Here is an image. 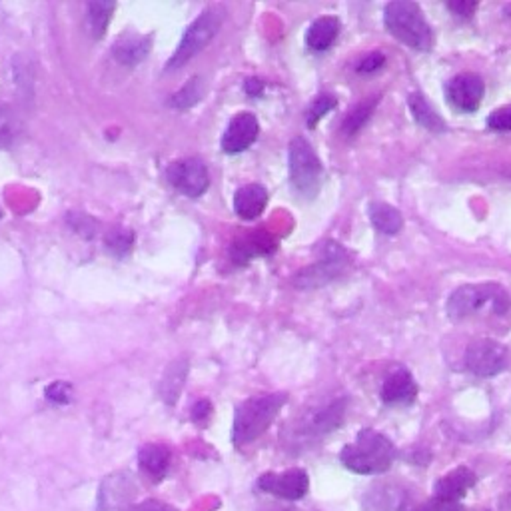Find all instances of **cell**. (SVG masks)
Segmentation results:
<instances>
[{
	"label": "cell",
	"mask_w": 511,
	"mask_h": 511,
	"mask_svg": "<svg viewBox=\"0 0 511 511\" xmlns=\"http://www.w3.org/2000/svg\"><path fill=\"white\" fill-rule=\"evenodd\" d=\"M398 451L383 433L375 430H362L354 443L342 449L340 459L350 472L359 475H378L388 472Z\"/></svg>",
	"instance_id": "1"
},
{
	"label": "cell",
	"mask_w": 511,
	"mask_h": 511,
	"mask_svg": "<svg viewBox=\"0 0 511 511\" xmlns=\"http://www.w3.org/2000/svg\"><path fill=\"white\" fill-rule=\"evenodd\" d=\"M286 393H264V396L250 398L236 408L232 424V443L236 448H244L256 441L268 427L272 425L276 416L286 404Z\"/></svg>",
	"instance_id": "2"
},
{
	"label": "cell",
	"mask_w": 511,
	"mask_h": 511,
	"mask_svg": "<svg viewBox=\"0 0 511 511\" xmlns=\"http://www.w3.org/2000/svg\"><path fill=\"white\" fill-rule=\"evenodd\" d=\"M385 27L400 43L414 50H430L433 46V30L427 24L420 4L409 0H396L385 6Z\"/></svg>",
	"instance_id": "3"
},
{
	"label": "cell",
	"mask_w": 511,
	"mask_h": 511,
	"mask_svg": "<svg viewBox=\"0 0 511 511\" xmlns=\"http://www.w3.org/2000/svg\"><path fill=\"white\" fill-rule=\"evenodd\" d=\"M226 11L220 4L208 6L206 11L198 16V19L184 30L182 40L172 58L166 64V70H178L186 66L192 58L198 56L202 50L212 43L218 32L222 29Z\"/></svg>",
	"instance_id": "4"
},
{
	"label": "cell",
	"mask_w": 511,
	"mask_h": 511,
	"mask_svg": "<svg viewBox=\"0 0 511 511\" xmlns=\"http://www.w3.org/2000/svg\"><path fill=\"white\" fill-rule=\"evenodd\" d=\"M491 304L493 312L504 314L509 308V298L506 290L498 284H469V286L457 288L448 300L446 312L454 322L466 320Z\"/></svg>",
	"instance_id": "5"
},
{
	"label": "cell",
	"mask_w": 511,
	"mask_h": 511,
	"mask_svg": "<svg viewBox=\"0 0 511 511\" xmlns=\"http://www.w3.org/2000/svg\"><path fill=\"white\" fill-rule=\"evenodd\" d=\"M292 186L304 198H314L322 186V162L306 138H294L288 150Z\"/></svg>",
	"instance_id": "6"
},
{
	"label": "cell",
	"mask_w": 511,
	"mask_h": 511,
	"mask_svg": "<svg viewBox=\"0 0 511 511\" xmlns=\"http://www.w3.org/2000/svg\"><path fill=\"white\" fill-rule=\"evenodd\" d=\"M509 364V350L496 340H474L466 350L467 370L480 378H493Z\"/></svg>",
	"instance_id": "7"
},
{
	"label": "cell",
	"mask_w": 511,
	"mask_h": 511,
	"mask_svg": "<svg viewBox=\"0 0 511 511\" xmlns=\"http://www.w3.org/2000/svg\"><path fill=\"white\" fill-rule=\"evenodd\" d=\"M166 180L178 190L182 196L200 198L210 188V172L200 158H186V161H176L166 169Z\"/></svg>",
	"instance_id": "8"
},
{
	"label": "cell",
	"mask_w": 511,
	"mask_h": 511,
	"mask_svg": "<svg viewBox=\"0 0 511 511\" xmlns=\"http://www.w3.org/2000/svg\"><path fill=\"white\" fill-rule=\"evenodd\" d=\"M258 490L280 499L298 501L308 493L309 480L304 469H288L282 474H264L258 477Z\"/></svg>",
	"instance_id": "9"
},
{
	"label": "cell",
	"mask_w": 511,
	"mask_h": 511,
	"mask_svg": "<svg viewBox=\"0 0 511 511\" xmlns=\"http://www.w3.org/2000/svg\"><path fill=\"white\" fill-rule=\"evenodd\" d=\"M260 134V124L254 114L240 112L230 120L228 128L222 134V150L226 154H240L254 144Z\"/></svg>",
	"instance_id": "10"
},
{
	"label": "cell",
	"mask_w": 511,
	"mask_h": 511,
	"mask_svg": "<svg viewBox=\"0 0 511 511\" xmlns=\"http://www.w3.org/2000/svg\"><path fill=\"white\" fill-rule=\"evenodd\" d=\"M485 95L483 80L472 72L457 74L456 78H451L448 87V96L457 111L464 112H475L480 108L482 100Z\"/></svg>",
	"instance_id": "11"
},
{
	"label": "cell",
	"mask_w": 511,
	"mask_h": 511,
	"mask_svg": "<svg viewBox=\"0 0 511 511\" xmlns=\"http://www.w3.org/2000/svg\"><path fill=\"white\" fill-rule=\"evenodd\" d=\"M328 252L324 254V258L316 266L308 268V270H301L296 278V286L300 288H317L322 284L330 282L334 276H336L342 266L346 264V252L338 244H328Z\"/></svg>",
	"instance_id": "12"
},
{
	"label": "cell",
	"mask_w": 511,
	"mask_h": 511,
	"mask_svg": "<svg viewBox=\"0 0 511 511\" xmlns=\"http://www.w3.org/2000/svg\"><path fill=\"white\" fill-rule=\"evenodd\" d=\"M380 398L388 406H409L417 398V383L414 375L406 367H396L388 378H385Z\"/></svg>",
	"instance_id": "13"
},
{
	"label": "cell",
	"mask_w": 511,
	"mask_h": 511,
	"mask_svg": "<svg viewBox=\"0 0 511 511\" xmlns=\"http://www.w3.org/2000/svg\"><path fill=\"white\" fill-rule=\"evenodd\" d=\"M276 250V240L268 232H250L232 242L230 260L236 264H248L250 260L268 256Z\"/></svg>",
	"instance_id": "14"
},
{
	"label": "cell",
	"mask_w": 511,
	"mask_h": 511,
	"mask_svg": "<svg viewBox=\"0 0 511 511\" xmlns=\"http://www.w3.org/2000/svg\"><path fill=\"white\" fill-rule=\"evenodd\" d=\"M152 48V37L138 35V32H124L122 37L114 40L112 54L116 62L122 66H136L148 56Z\"/></svg>",
	"instance_id": "15"
},
{
	"label": "cell",
	"mask_w": 511,
	"mask_h": 511,
	"mask_svg": "<svg viewBox=\"0 0 511 511\" xmlns=\"http://www.w3.org/2000/svg\"><path fill=\"white\" fill-rule=\"evenodd\" d=\"M268 204V192L262 184H246L234 194V212L246 222H252L264 214Z\"/></svg>",
	"instance_id": "16"
},
{
	"label": "cell",
	"mask_w": 511,
	"mask_h": 511,
	"mask_svg": "<svg viewBox=\"0 0 511 511\" xmlns=\"http://www.w3.org/2000/svg\"><path fill=\"white\" fill-rule=\"evenodd\" d=\"M475 474L469 467H456L449 474L441 475L438 483H435V498L448 499V501H459L466 498V493L475 485Z\"/></svg>",
	"instance_id": "17"
},
{
	"label": "cell",
	"mask_w": 511,
	"mask_h": 511,
	"mask_svg": "<svg viewBox=\"0 0 511 511\" xmlns=\"http://www.w3.org/2000/svg\"><path fill=\"white\" fill-rule=\"evenodd\" d=\"M170 462H172L170 449L162 446V443H148V446H142L138 451L140 469L152 482H162L164 477L169 475Z\"/></svg>",
	"instance_id": "18"
},
{
	"label": "cell",
	"mask_w": 511,
	"mask_h": 511,
	"mask_svg": "<svg viewBox=\"0 0 511 511\" xmlns=\"http://www.w3.org/2000/svg\"><path fill=\"white\" fill-rule=\"evenodd\" d=\"M340 35V21L336 16H320V19L312 22V27L306 32V45L308 48L316 50V53H324L328 50Z\"/></svg>",
	"instance_id": "19"
},
{
	"label": "cell",
	"mask_w": 511,
	"mask_h": 511,
	"mask_svg": "<svg viewBox=\"0 0 511 511\" xmlns=\"http://www.w3.org/2000/svg\"><path fill=\"white\" fill-rule=\"evenodd\" d=\"M188 375V359L178 358L166 367V372L162 375L161 382V396L169 406H174L176 401L180 400V393L184 390V383H186Z\"/></svg>",
	"instance_id": "20"
},
{
	"label": "cell",
	"mask_w": 511,
	"mask_h": 511,
	"mask_svg": "<svg viewBox=\"0 0 511 511\" xmlns=\"http://www.w3.org/2000/svg\"><path fill=\"white\" fill-rule=\"evenodd\" d=\"M409 111H412L414 120L417 124H422L425 130L430 132L446 130V122H443L441 116L427 104V100L424 98V95H420V92H414V95L409 96Z\"/></svg>",
	"instance_id": "21"
},
{
	"label": "cell",
	"mask_w": 511,
	"mask_h": 511,
	"mask_svg": "<svg viewBox=\"0 0 511 511\" xmlns=\"http://www.w3.org/2000/svg\"><path fill=\"white\" fill-rule=\"evenodd\" d=\"M367 212H370V220L374 224L375 230H380L382 234H398L401 230V226H404V218L396 210V208L390 206V204H383V202H375L370 204L367 208Z\"/></svg>",
	"instance_id": "22"
},
{
	"label": "cell",
	"mask_w": 511,
	"mask_h": 511,
	"mask_svg": "<svg viewBox=\"0 0 511 511\" xmlns=\"http://www.w3.org/2000/svg\"><path fill=\"white\" fill-rule=\"evenodd\" d=\"M114 11H116V4L108 3V0H95V3L88 4L87 27H88V32L92 37L103 38Z\"/></svg>",
	"instance_id": "23"
},
{
	"label": "cell",
	"mask_w": 511,
	"mask_h": 511,
	"mask_svg": "<svg viewBox=\"0 0 511 511\" xmlns=\"http://www.w3.org/2000/svg\"><path fill=\"white\" fill-rule=\"evenodd\" d=\"M343 414H346V404L342 400L334 401V404L317 409L312 422H309V430H314V433H330L332 430L340 427L343 422Z\"/></svg>",
	"instance_id": "24"
},
{
	"label": "cell",
	"mask_w": 511,
	"mask_h": 511,
	"mask_svg": "<svg viewBox=\"0 0 511 511\" xmlns=\"http://www.w3.org/2000/svg\"><path fill=\"white\" fill-rule=\"evenodd\" d=\"M206 85L200 77H192L186 85H184L178 92H174L170 98V106L176 111H188V108L196 106L200 100L204 98Z\"/></svg>",
	"instance_id": "25"
},
{
	"label": "cell",
	"mask_w": 511,
	"mask_h": 511,
	"mask_svg": "<svg viewBox=\"0 0 511 511\" xmlns=\"http://www.w3.org/2000/svg\"><path fill=\"white\" fill-rule=\"evenodd\" d=\"M366 509L367 511H404L406 498L400 491H391L390 488H380V491L366 493Z\"/></svg>",
	"instance_id": "26"
},
{
	"label": "cell",
	"mask_w": 511,
	"mask_h": 511,
	"mask_svg": "<svg viewBox=\"0 0 511 511\" xmlns=\"http://www.w3.org/2000/svg\"><path fill=\"white\" fill-rule=\"evenodd\" d=\"M134 240L136 238H134V232L130 228H124V226H114V228L106 232L104 248L114 258H124L132 252Z\"/></svg>",
	"instance_id": "27"
},
{
	"label": "cell",
	"mask_w": 511,
	"mask_h": 511,
	"mask_svg": "<svg viewBox=\"0 0 511 511\" xmlns=\"http://www.w3.org/2000/svg\"><path fill=\"white\" fill-rule=\"evenodd\" d=\"M21 134V122L11 108L0 104V148H11Z\"/></svg>",
	"instance_id": "28"
},
{
	"label": "cell",
	"mask_w": 511,
	"mask_h": 511,
	"mask_svg": "<svg viewBox=\"0 0 511 511\" xmlns=\"http://www.w3.org/2000/svg\"><path fill=\"white\" fill-rule=\"evenodd\" d=\"M66 226L80 236L82 240H95L98 234V222L85 212H69L66 214Z\"/></svg>",
	"instance_id": "29"
},
{
	"label": "cell",
	"mask_w": 511,
	"mask_h": 511,
	"mask_svg": "<svg viewBox=\"0 0 511 511\" xmlns=\"http://www.w3.org/2000/svg\"><path fill=\"white\" fill-rule=\"evenodd\" d=\"M375 104H378V98L370 100V103H367V100H366V103L358 104L354 111H351L346 116V120H343V124H342L343 134H348V136H351V134H356L359 128H362L364 124H366V120L372 116Z\"/></svg>",
	"instance_id": "30"
},
{
	"label": "cell",
	"mask_w": 511,
	"mask_h": 511,
	"mask_svg": "<svg viewBox=\"0 0 511 511\" xmlns=\"http://www.w3.org/2000/svg\"><path fill=\"white\" fill-rule=\"evenodd\" d=\"M336 106H338V100L334 98L332 95H320V96H317L312 103V106L308 108V114H306L308 127L314 128L316 124L320 122L330 111H334V108H336Z\"/></svg>",
	"instance_id": "31"
},
{
	"label": "cell",
	"mask_w": 511,
	"mask_h": 511,
	"mask_svg": "<svg viewBox=\"0 0 511 511\" xmlns=\"http://www.w3.org/2000/svg\"><path fill=\"white\" fill-rule=\"evenodd\" d=\"M45 396L54 406H66L72 401V383L69 382H53L46 385Z\"/></svg>",
	"instance_id": "32"
},
{
	"label": "cell",
	"mask_w": 511,
	"mask_h": 511,
	"mask_svg": "<svg viewBox=\"0 0 511 511\" xmlns=\"http://www.w3.org/2000/svg\"><path fill=\"white\" fill-rule=\"evenodd\" d=\"M488 127L498 132H509L511 130V104L501 106L488 116Z\"/></svg>",
	"instance_id": "33"
},
{
	"label": "cell",
	"mask_w": 511,
	"mask_h": 511,
	"mask_svg": "<svg viewBox=\"0 0 511 511\" xmlns=\"http://www.w3.org/2000/svg\"><path fill=\"white\" fill-rule=\"evenodd\" d=\"M412 511H464V509H462V506H459V501L432 498V499H425L424 504L414 507Z\"/></svg>",
	"instance_id": "34"
},
{
	"label": "cell",
	"mask_w": 511,
	"mask_h": 511,
	"mask_svg": "<svg viewBox=\"0 0 511 511\" xmlns=\"http://www.w3.org/2000/svg\"><path fill=\"white\" fill-rule=\"evenodd\" d=\"M212 401L210 400H198L194 406H192L190 409V416H192V420H194L196 424H204L210 420V416H212Z\"/></svg>",
	"instance_id": "35"
},
{
	"label": "cell",
	"mask_w": 511,
	"mask_h": 511,
	"mask_svg": "<svg viewBox=\"0 0 511 511\" xmlns=\"http://www.w3.org/2000/svg\"><path fill=\"white\" fill-rule=\"evenodd\" d=\"M383 64H385L383 54H380V53H372V54H367V56L364 58V61H359V62H358L356 70H358V72H362V74H366V72H375V70H380Z\"/></svg>",
	"instance_id": "36"
},
{
	"label": "cell",
	"mask_w": 511,
	"mask_h": 511,
	"mask_svg": "<svg viewBox=\"0 0 511 511\" xmlns=\"http://www.w3.org/2000/svg\"><path fill=\"white\" fill-rule=\"evenodd\" d=\"M124 511H176V509L172 506H169V504H164V501L146 499V501H142V504L127 507Z\"/></svg>",
	"instance_id": "37"
},
{
	"label": "cell",
	"mask_w": 511,
	"mask_h": 511,
	"mask_svg": "<svg viewBox=\"0 0 511 511\" xmlns=\"http://www.w3.org/2000/svg\"><path fill=\"white\" fill-rule=\"evenodd\" d=\"M266 88L264 85V80L262 78H258V77H250L244 80V92L248 96H252V98H258L260 95H262Z\"/></svg>",
	"instance_id": "38"
},
{
	"label": "cell",
	"mask_w": 511,
	"mask_h": 511,
	"mask_svg": "<svg viewBox=\"0 0 511 511\" xmlns=\"http://www.w3.org/2000/svg\"><path fill=\"white\" fill-rule=\"evenodd\" d=\"M451 11H454L457 16H472L477 8V3H464V0H457V3H449L448 4Z\"/></svg>",
	"instance_id": "39"
},
{
	"label": "cell",
	"mask_w": 511,
	"mask_h": 511,
	"mask_svg": "<svg viewBox=\"0 0 511 511\" xmlns=\"http://www.w3.org/2000/svg\"><path fill=\"white\" fill-rule=\"evenodd\" d=\"M506 12H509V14H511V6H507V8H506Z\"/></svg>",
	"instance_id": "40"
},
{
	"label": "cell",
	"mask_w": 511,
	"mask_h": 511,
	"mask_svg": "<svg viewBox=\"0 0 511 511\" xmlns=\"http://www.w3.org/2000/svg\"><path fill=\"white\" fill-rule=\"evenodd\" d=\"M0 218H3V210H0Z\"/></svg>",
	"instance_id": "41"
}]
</instances>
